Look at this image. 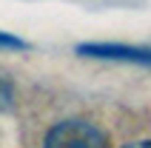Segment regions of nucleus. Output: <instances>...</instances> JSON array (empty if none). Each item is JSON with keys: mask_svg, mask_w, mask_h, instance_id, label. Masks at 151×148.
<instances>
[{"mask_svg": "<svg viewBox=\"0 0 151 148\" xmlns=\"http://www.w3.org/2000/svg\"><path fill=\"white\" fill-rule=\"evenodd\" d=\"M123 148H151V140H140V142H128Z\"/></svg>", "mask_w": 151, "mask_h": 148, "instance_id": "obj_5", "label": "nucleus"}, {"mask_svg": "<svg viewBox=\"0 0 151 148\" xmlns=\"http://www.w3.org/2000/svg\"><path fill=\"white\" fill-rule=\"evenodd\" d=\"M9 103H12V88L6 83H0V108H6Z\"/></svg>", "mask_w": 151, "mask_h": 148, "instance_id": "obj_4", "label": "nucleus"}, {"mask_svg": "<svg viewBox=\"0 0 151 148\" xmlns=\"http://www.w3.org/2000/svg\"><path fill=\"white\" fill-rule=\"evenodd\" d=\"M0 49H29L20 37H12V34L6 32H0Z\"/></svg>", "mask_w": 151, "mask_h": 148, "instance_id": "obj_3", "label": "nucleus"}, {"mask_svg": "<svg viewBox=\"0 0 151 148\" xmlns=\"http://www.w3.org/2000/svg\"><path fill=\"white\" fill-rule=\"evenodd\" d=\"M43 148H109V137L94 123L71 117L51 125L43 140Z\"/></svg>", "mask_w": 151, "mask_h": 148, "instance_id": "obj_1", "label": "nucleus"}, {"mask_svg": "<svg viewBox=\"0 0 151 148\" xmlns=\"http://www.w3.org/2000/svg\"><path fill=\"white\" fill-rule=\"evenodd\" d=\"M80 57H97V60H120V63H137L151 68V49L126 46V43H80L77 46Z\"/></svg>", "mask_w": 151, "mask_h": 148, "instance_id": "obj_2", "label": "nucleus"}]
</instances>
